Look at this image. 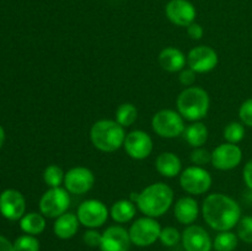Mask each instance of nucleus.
Here are the masks:
<instances>
[{"label":"nucleus","mask_w":252,"mask_h":251,"mask_svg":"<svg viewBox=\"0 0 252 251\" xmlns=\"http://www.w3.org/2000/svg\"><path fill=\"white\" fill-rule=\"evenodd\" d=\"M202 214L206 223L217 231L231 230L241 218L238 202L225 193L208 194L202 204Z\"/></svg>","instance_id":"f257e3e1"},{"label":"nucleus","mask_w":252,"mask_h":251,"mask_svg":"<svg viewBox=\"0 0 252 251\" xmlns=\"http://www.w3.org/2000/svg\"><path fill=\"white\" fill-rule=\"evenodd\" d=\"M174 197V191L169 185L164 182H155L138 193L135 204L144 216L159 218L164 216L172 206Z\"/></svg>","instance_id":"f03ea898"},{"label":"nucleus","mask_w":252,"mask_h":251,"mask_svg":"<svg viewBox=\"0 0 252 251\" xmlns=\"http://www.w3.org/2000/svg\"><path fill=\"white\" fill-rule=\"evenodd\" d=\"M126 128L116 120H98L91 126L90 140L94 147L103 153H113L123 147Z\"/></svg>","instance_id":"7ed1b4c3"},{"label":"nucleus","mask_w":252,"mask_h":251,"mask_svg":"<svg viewBox=\"0 0 252 251\" xmlns=\"http://www.w3.org/2000/svg\"><path fill=\"white\" fill-rule=\"evenodd\" d=\"M177 111L189 122H198L203 120L211 107V98L208 93L199 86L185 88L176 100Z\"/></svg>","instance_id":"20e7f679"},{"label":"nucleus","mask_w":252,"mask_h":251,"mask_svg":"<svg viewBox=\"0 0 252 251\" xmlns=\"http://www.w3.org/2000/svg\"><path fill=\"white\" fill-rule=\"evenodd\" d=\"M152 128L159 137L172 139L184 134L185 118L179 113V111L164 108L153 116Z\"/></svg>","instance_id":"39448f33"},{"label":"nucleus","mask_w":252,"mask_h":251,"mask_svg":"<svg viewBox=\"0 0 252 251\" xmlns=\"http://www.w3.org/2000/svg\"><path fill=\"white\" fill-rule=\"evenodd\" d=\"M70 196L64 187H49L39 199V212L46 218H58L68 212Z\"/></svg>","instance_id":"423d86ee"},{"label":"nucleus","mask_w":252,"mask_h":251,"mask_svg":"<svg viewBox=\"0 0 252 251\" xmlns=\"http://www.w3.org/2000/svg\"><path fill=\"white\" fill-rule=\"evenodd\" d=\"M161 229L157 218L144 216L133 221L128 231L132 244L139 248H147L159 240Z\"/></svg>","instance_id":"0eeeda50"},{"label":"nucleus","mask_w":252,"mask_h":251,"mask_svg":"<svg viewBox=\"0 0 252 251\" xmlns=\"http://www.w3.org/2000/svg\"><path fill=\"white\" fill-rule=\"evenodd\" d=\"M212 175L208 170L202 166H192L186 167L182 170L180 174V185L182 189L189 194H203L209 191L212 186Z\"/></svg>","instance_id":"6e6552de"},{"label":"nucleus","mask_w":252,"mask_h":251,"mask_svg":"<svg viewBox=\"0 0 252 251\" xmlns=\"http://www.w3.org/2000/svg\"><path fill=\"white\" fill-rule=\"evenodd\" d=\"M79 221L89 229L101 228L107 221L110 211L103 202L98 199H86L78 207Z\"/></svg>","instance_id":"1a4fd4ad"},{"label":"nucleus","mask_w":252,"mask_h":251,"mask_svg":"<svg viewBox=\"0 0 252 251\" xmlns=\"http://www.w3.org/2000/svg\"><path fill=\"white\" fill-rule=\"evenodd\" d=\"M64 188L71 194L88 193L95 185V175L85 166H75L65 172Z\"/></svg>","instance_id":"9d476101"},{"label":"nucleus","mask_w":252,"mask_h":251,"mask_svg":"<svg viewBox=\"0 0 252 251\" xmlns=\"http://www.w3.org/2000/svg\"><path fill=\"white\" fill-rule=\"evenodd\" d=\"M243 160V150L238 144L223 143L212 152V162L216 169L220 171H229L239 166Z\"/></svg>","instance_id":"9b49d317"},{"label":"nucleus","mask_w":252,"mask_h":251,"mask_svg":"<svg viewBox=\"0 0 252 251\" xmlns=\"http://www.w3.org/2000/svg\"><path fill=\"white\" fill-rule=\"evenodd\" d=\"M218 53L209 46H197L187 54V66L197 74L209 73L218 65Z\"/></svg>","instance_id":"f8f14e48"},{"label":"nucleus","mask_w":252,"mask_h":251,"mask_svg":"<svg viewBox=\"0 0 252 251\" xmlns=\"http://www.w3.org/2000/svg\"><path fill=\"white\" fill-rule=\"evenodd\" d=\"M153 139L147 132L140 129L132 130L127 133L125 139V148L127 155H129L134 160H144L152 154L153 152Z\"/></svg>","instance_id":"ddd939ff"},{"label":"nucleus","mask_w":252,"mask_h":251,"mask_svg":"<svg viewBox=\"0 0 252 251\" xmlns=\"http://www.w3.org/2000/svg\"><path fill=\"white\" fill-rule=\"evenodd\" d=\"M26 201L24 194L14 188L5 189L0 194V213L7 220H20L25 216Z\"/></svg>","instance_id":"4468645a"},{"label":"nucleus","mask_w":252,"mask_h":251,"mask_svg":"<svg viewBox=\"0 0 252 251\" xmlns=\"http://www.w3.org/2000/svg\"><path fill=\"white\" fill-rule=\"evenodd\" d=\"M165 15L176 26L187 27L194 22L197 11L189 0H170L165 6Z\"/></svg>","instance_id":"2eb2a0df"},{"label":"nucleus","mask_w":252,"mask_h":251,"mask_svg":"<svg viewBox=\"0 0 252 251\" xmlns=\"http://www.w3.org/2000/svg\"><path fill=\"white\" fill-rule=\"evenodd\" d=\"M181 241L186 251H211L213 241L208 231L201 225H187L182 231Z\"/></svg>","instance_id":"dca6fc26"},{"label":"nucleus","mask_w":252,"mask_h":251,"mask_svg":"<svg viewBox=\"0 0 252 251\" xmlns=\"http://www.w3.org/2000/svg\"><path fill=\"white\" fill-rule=\"evenodd\" d=\"M130 241L129 231L121 225H111L102 233L101 251H129Z\"/></svg>","instance_id":"f3484780"},{"label":"nucleus","mask_w":252,"mask_h":251,"mask_svg":"<svg viewBox=\"0 0 252 251\" xmlns=\"http://www.w3.org/2000/svg\"><path fill=\"white\" fill-rule=\"evenodd\" d=\"M174 214L179 223L185 224V225H191L198 218V202L191 196L181 197L175 203Z\"/></svg>","instance_id":"a211bd4d"},{"label":"nucleus","mask_w":252,"mask_h":251,"mask_svg":"<svg viewBox=\"0 0 252 251\" xmlns=\"http://www.w3.org/2000/svg\"><path fill=\"white\" fill-rule=\"evenodd\" d=\"M158 61L164 70L169 73H177L185 69L187 64V57L176 47H166L160 52Z\"/></svg>","instance_id":"6ab92c4d"},{"label":"nucleus","mask_w":252,"mask_h":251,"mask_svg":"<svg viewBox=\"0 0 252 251\" xmlns=\"http://www.w3.org/2000/svg\"><path fill=\"white\" fill-rule=\"evenodd\" d=\"M155 169L161 176L172 179L181 174L182 162L179 155L172 152H164L158 155L155 160Z\"/></svg>","instance_id":"aec40b11"},{"label":"nucleus","mask_w":252,"mask_h":251,"mask_svg":"<svg viewBox=\"0 0 252 251\" xmlns=\"http://www.w3.org/2000/svg\"><path fill=\"white\" fill-rule=\"evenodd\" d=\"M79 225H80V221H79L78 216L70 213V212H66L56 218V221L53 224V231L57 238L62 239V240H68V239L75 236L79 230Z\"/></svg>","instance_id":"412c9836"},{"label":"nucleus","mask_w":252,"mask_h":251,"mask_svg":"<svg viewBox=\"0 0 252 251\" xmlns=\"http://www.w3.org/2000/svg\"><path fill=\"white\" fill-rule=\"evenodd\" d=\"M137 213L135 203L130 199H120L115 202L110 209V216L116 223L125 224L132 220Z\"/></svg>","instance_id":"4be33fe9"},{"label":"nucleus","mask_w":252,"mask_h":251,"mask_svg":"<svg viewBox=\"0 0 252 251\" xmlns=\"http://www.w3.org/2000/svg\"><path fill=\"white\" fill-rule=\"evenodd\" d=\"M208 128L206 127L204 123L198 121V122H192L191 125L187 126L182 135L191 147L199 148L206 144L207 140H208Z\"/></svg>","instance_id":"5701e85b"},{"label":"nucleus","mask_w":252,"mask_h":251,"mask_svg":"<svg viewBox=\"0 0 252 251\" xmlns=\"http://www.w3.org/2000/svg\"><path fill=\"white\" fill-rule=\"evenodd\" d=\"M20 228L29 235H39L46 229V217L39 212L27 213L20 219Z\"/></svg>","instance_id":"b1692460"},{"label":"nucleus","mask_w":252,"mask_h":251,"mask_svg":"<svg viewBox=\"0 0 252 251\" xmlns=\"http://www.w3.org/2000/svg\"><path fill=\"white\" fill-rule=\"evenodd\" d=\"M115 120L120 123L122 127L128 128L134 125L138 120V110L133 103L125 102L120 105L116 110Z\"/></svg>","instance_id":"393cba45"},{"label":"nucleus","mask_w":252,"mask_h":251,"mask_svg":"<svg viewBox=\"0 0 252 251\" xmlns=\"http://www.w3.org/2000/svg\"><path fill=\"white\" fill-rule=\"evenodd\" d=\"M238 235L233 231H219L213 241V248L216 251H234L238 246Z\"/></svg>","instance_id":"a878e982"},{"label":"nucleus","mask_w":252,"mask_h":251,"mask_svg":"<svg viewBox=\"0 0 252 251\" xmlns=\"http://www.w3.org/2000/svg\"><path fill=\"white\" fill-rule=\"evenodd\" d=\"M65 172L58 165L52 164L44 169L43 181L48 187H61L64 184Z\"/></svg>","instance_id":"bb28decb"},{"label":"nucleus","mask_w":252,"mask_h":251,"mask_svg":"<svg viewBox=\"0 0 252 251\" xmlns=\"http://www.w3.org/2000/svg\"><path fill=\"white\" fill-rule=\"evenodd\" d=\"M245 137V127L241 122H230L224 128V138L228 143L238 144Z\"/></svg>","instance_id":"cd10ccee"},{"label":"nucleus","mask_w":252,"mask_h":251,"mask_svg":"<svg viewBox=\"0 0 252 251\" xmlns=\"http://www.w3.org/2000/svg\"><path fill=\"white\" fill-rule=\"evenodd\" d=\"M15 251H39V241L34 235L19 236L14 243Z\"/></svg>","instance_id":"c85d7f7f"},{"label":"nucleus","mask_w":252,"mask_h":251,"mask_svg":"<svg viewBox=\"0 0 252 251\" xmlns=\"http://www.w3.org/2000/svg\"><path fill=\"white\" fill-rule=\"evenodd\" d=\"M159 240L164 246L172 248L181 241V233L175 226H166V228L161 229Z\"/></svg>","instance_id":"c756f323"},{"label":"nucleus","mask_w":252,"mask_h":251,"mask_svg":"<svg viewBox=\"0 0 252 251\" xmlns=\"http://www.w3.org/2000/svg\"><path fill=\"white\" fill-rule=\"evenodd\" d=\"M238 238L246 244H252V216L241 217L238 223Z\"/></svg>","instance_id":"7c9ffc66"},{"label":"nucleus","mask_w":252,"mask_h":251,"mask_svg":"<svg viewBox=\"0 0 252 251\" xmlns=\"http://www.w3.org/2000/svg\"><path fill=\"white\" fill-rule=\"evenodd\" d=\"M191 161L196 166H202L212 162V153L203 147L194 148L191 153Z\"/></svg>","instance_id":"2f4dec72"},{"label":"nucleus","mask_w":252,"mask_h":251,"mask_svg":"<svg viewBox=\"0 0 252 251\" xmlns=\"http://www.w3.org/2000/svg\"><path fill=\"white\" fill-rule=\"evenodd\" d=\"M239 117L244 126L252 127V97L241 103L240 108H239Z\"/></svg>","instance_id":"473e14b6"},{"label":"nucleus","mask_w":252,"mask_h":251,"mask_svg":"<svg viewBox=\"0 0 252 251\" xmlns=\"http://www.w3.org/2000/svg\"><path fill=\"white\" fill-rule=\"evenodd\" d=\"M101 239H102V233H98L96 229H89L83 235V241L90 248H100Z\"/></svg>","instance_id":"72a5a7b5"},{"label":"nucleus","mask_w":252,"mask_h":251,"mask_svg":"<svg viewBox=\"0 0 252 251\" xmlns=\"http://www.w3.org/2000/svg\"><path fill=\"white\" fill-rule=\"evenodd\" d=\"M196 75L197 73L194 70H192L191 68H185L180 71L179 80L182 85L186 86V88H189V86H193V84L196 83Z\"/></svg>","instance_id":"f704fd0d"},{"label":"nucleus","mask_w":252,"mask_h":251,"mask_svg":"<svg viewBox=\"0 0 252 251\" xmlns=\"http://www.w3.org/2000/svg\"><path fill=\"white\" fill-rule=\"evenodd\" d=\"M187 34L192 39H201L204 34V30L202 25L197 24L196 21L192 22L189 26H187Z\"/></svg>","instance_id":"c9c22d12"},{"label":"nucleus","mask_w":252,"mask_h":251,"mask_svg":"<svg viewBox=\"0 0 252 251\" xmlns=\"http://www.w3.org/2000/svg\"><path fill=\"white\" fill-rule=\"evenodd\" d=\"M243 176H244V181H245V185L248 186V188L252 191V160L246 162V165L244 166Z\"/></svg>","instance_id":"e433bc0d"},{"label":"nucleus","mask_w":252,"mask_h":251,"mask_svg":"<svg viewBox=\"0 0 252 251\" xmlns=\"http://www.w3.org/2000/svg\"><path fill=\"white\" fill-rule=\"evenodd\" d=\"M0 251H15L14 244L2 235H0Z\"/></svg>","instance_id":"4c0bfd02"},{"label":"nucleus","mask_w":252,"mask_h":251,"mask_svg":"<svg viewBox=\"0 0 252 251\" xmlns=\"http://www.w3.org/2000/svg\"><path fill=\"white\" fill-rule=\"evenodd\" d=\"M4 140H5V132L4 129H2L1 126H0V148H1L2 144H4Z\"/></svg>","instance_id":"58836bf2"}]
</instances>
